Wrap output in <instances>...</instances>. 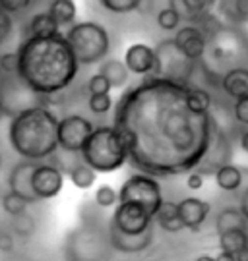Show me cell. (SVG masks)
Listing matches in <instances>:
<instances>
[{
	"mask_svg": "<svg viewBox=\"0 0 248 261\" xmlns=\"http://www.w3.org/2000/svg\"><path fill=\"white\" fill-rule=\"evenodd\" d=\"M181 80L147 75L119 99L115 128L128 143L132 163L151 176H176L200 167L213 145L210 112L194 111Z\"/></svg>",
	"mask_w": 248,
	"mask_h": 261,
	"instance_id": "6da1fadb",
	"label": "cell"
},
{
	"mask_svg": "<svg viewBox=\"0 0 248 261\" xmlns=\"http://www.w3.org/2000/svg\"><path fill=\"white\" fill-rule=\"evenodd\" d=\"M18 74L39 97L62 93L80 70L66 35L26 37L18 47Z\"/></svg>",
	"mask_w": 248,
	"mask_h": 261,
	"instance_id": "7a4b0ae2",
	"label": "cell"
},
{
	"mask_svg": "<svg viewBox=\"0 0 248 261\" xmlns=\"http://www.w3.org/2000/svg\"><path fill=\"white\" fill-rule=\"evenodd\" d=\"M10 145L19 157L43 161L53 157L58 145V118L45 105H33L12 116Z\"/></svg>",
	"mask_w": 248,
	"mask_h": 261,
	"instance_id": "3957f363",
	"label": "cell"
},
{
	"mask_svg": "<svg viewBox=\"0 0 248 261\" xmlns=\"http://www.w3.org/2000/svg\"><path fill=\"white\" fill-rule=\"evenodd\" d=\"M82 159L97 172H115L128 163V143L115 126H99L87 138Z\"/></svg>",
	"mask_w": 248,
	"mask_h": 261,
	"instance_id": "277c9868",
	"label": "cell"
},
{
	"mask_svg": "<svg viewBox=\"0 0 248 261\" xmlns=\"http://www.w3.org/2000/svg\"><path fill=\"white\" fill-rule=\"evenodd\" d=\"M66 39L70 41L74 55L82 66L97 64L109 55L110 39L107 29L101 23H95V21L74 23L70 31L66 33Z\"/></svg>",
	"mask_w": 248,
	"mask_h": 261,
	"instance_id": "5b68a950",
	"label": "cell"
},
{
	"mask_svg": "<svg viewBox=\"0 0 248 261\" xmlns=\"http://www.w3.org/2000/svg\"><path fill=\"white\" fill-rule=\"evenodd\" d=\"M119 201H136L140 205H144L149 213H157V209L163 203V194L161 186L157 184L155 176L140 172L132 176L122 184L119 192Z\"/></svg>",
	"mask_w": 248,
	"mask_h": 261,
	"instance_id": "8992f818",
	"label": "cell"
},
{
	"mask_svg": "<svg viewBox=\"0 0 248 261\" xmlns=\"http://www.w3.org/2000/svg\"><path fill=\"white\" fill-rule=\"evenodd\" d=\"M93 130V122H89L85 116H64L62 120H58V145L68 153H80Z\"/></svg>",
	"mask_w": 248,
	"mask_h": 261,
	"instance_id": "52a82bcc",
	"label": "cell"
},
{
	"mask_svg": "<svg viewBox=\"0 0 248 261\" xmlns=\"http://www.w3.org/2000/svg\"><path fill=\"white\" fill-rule=\"evenodd\" d=\"M155 221V215L149 213L146 207L136 201H119L110 224H115L119 230L128 234H140L147 230Z\"/></svg>",
	"mask_w": 248,
	"mask_h": 261,
	"instance_id": "ba28073f",
	"label": "cell"
},
{
	"mask_svg": "<svg viewBox=\"0 0 248 261\" xmlns=\"http://www.w3.org/2000/svg\"><path fill=\"white\" fill-rule=\"evenodd\" d=\"M64 186V174L62 170L51 165V163H37L33 170V192L39 199H51L60 194Z\"/></svg>",
	"mask_w": 248,
	"mask_h": 261,
	"instance_id": "9c48e42d",
	"label": "cell"
},
{
	"mask_svg": "<svg viewBox=\"0 0 248 261\" xmlns=\"http://www.w3.org/2000/svg\"><path fill=\"white\" fill-rule=\"evenodd\" d=\"M109 242L110 246L122 253H140L146 252L153 242V224L140 234H128L119 230L115 224L109 223Z\"/></svg>",
	"mask_w": 248,
	"mask_h": 261,
	"instance_id": "30bf717a",
	"label": "cell"
},
{
	"mask_svg": "<svg viewBox=\"0 0 248 261\" xmlns=\"http://www.w3.org/2000/svg\"><path fill=\"white\" fill-rule=\"evenodd\" d=\"M124 62L130 68L132 74L138 75H155L157 66H159V58H157V50L151 48L149 45L144 43H134L126 48L124 53Z\"/></svg>",
	"mask_w": 248,
	"mask_h": 261,
	"instance_id": "8fae6325",
	"label": "cell"
},
{
	"mask_svg": "<svg viewBox=\"0 0 248 261\" xmlns=\"http://www.w3.org/2000/svg\"><path fill=\"white\" fill-rule=\"evenodd\" d=\"M37 163L39 161H31V159H24L21 163L14 165L10 170L8 184L10 190L18 192L19 196H24L29 203H35L39 201V197L33 192V170H35Z\"/></svg>",
	"mask_w": 248,
	"mask_h": 261,
	"instance_id": "7c38bea8",
	"label": "cell"
},
{
	"mask_svg": "<svg viewBox=\"0 0 248 261\" xmlns=\"http://www.w3.org/2000/svg\"><path fill=\"white\" fill-rule=\"evenodd\" d=\"M173 41H175L176 48L194 62L206 55L208 41H206V35L200 31V28H196V25H184V28L176 29V35L173 37Z\"/></svg>",
	"mask_w": 248,
	"mask_h": 261,
	"instance_id": "4fadbf2b",
	"label": "cell"
},
{
	"mask_svg": "<svg viewBox=\"0 0 248 261\" xmlns=\"http://www.w3.org/2000/svg\"><path fill=\"white\" fill-rule=\"evenodd\" d=\"M210 211H212V205L200 197H184L183 201H178V215L190 232H200Z\"/></svg>",
	"mask_w": 248,
	"mask_h": 261,
	"instance_id": "5bb4252c",
	"label": "cell"
},
{
	"mask_svg": "<svg viewBox=\"0 0 248 261\" xmlns=\"http://www.w3.org/2000/svg\"><path fill=\"white\" fill-rule=\"evenodd\" d=\"M221 87L223 91L233 97L240 99L248 95V68H231L229 72L221 77Z\"/></svg>",
	"mask_w": 248,
	"mask_h": 261,
	"instance_id": "9a60e30c",
	"label": "cell"
},
{
	"mask_svg": "<svg viewBox=\"0 0 248 261\" xmlns=\"http://www.w3.org/2000/svg\"><path fill=\"white\" fill-rule=\"evenodd\" d=\"M60 33V23L55 19V16L47 10L41 14H35L28 23V35L26 37H51Z\"/></svg>",
	"mask_w": 248,
	"mask_h": 261,
	"instance_id": "2e32d148",
	"label": "cell"
},
{
	"mask_svg": "<svg viewBox=\"0 0 248 261\" xmlns=\"http://www.w3.org/2000/svg\"><path fill=\"white\" fill-rule=\"evenodd\" d=\"M155 221L163 230H167V232H181V230L186 228L183 223V219H181V215H178V203L165 201V199H163L161 207L157 209Z\"/></svg>",
	"mask_w": 248,
	"mask_h": 261,
	"instance_id": "e0dca14e",
	"label": "cell"
},
{
	"mask_svg": "<svg viewBox=\"0 0 248 261\" xmlns=\"http://www.w3.org/2000/svg\"><path fill=\"white\" fill-rule=\"evenodd\" d=\"M99 72L107 75V77H109V82L112 84V87H117V89L124 87L126 82H128V75L132 74V72H130V68L126 66V62L117 60V58L105 60Z\"/></svg>",
	"mask_w": 248,
	"mask_h": 261,
	"instance_id": "ac0fdd59",
	"label": "cell"
},
{
	"mask_svg": "<svg viewBox=\"0 0 248 261\" xmlns=\"http://www.w3.org/2000/svg\"><path fill=\"white\" fill-rule=\"evenodd\" d=\"M215 182L225 192H235L242 184V170L235 165H221L215 170Z\"/></svg>",
	"mask_w": 248,
	"mask_h": 261,
	"instance_id": "d6986e66",
	"label": "cell"
},
{
	"mask_svg": "<svg viewBox=\"0 0 248 261\" xmlns=\"http://www.w3.org/2000/svg\"><path fill=\"white\" fill-rule=\"evenodd\" d=\"M248 219L242 215L240 209H235V207H227L223 209L217 219H215V228H217V234L225 232V230H233V228H246Z\"/></svg>",
	"mask_w": 248,
	"mask_h": 261,
	"instance_id": "ffe728a7",
	"label": "cell"
},
{
	"mask_svg": "<svg viewBox=\"0 0 248 261\" xmlns=\"http://www.w3.org/2000/svg\"><path fill=\"white\" fill-rule=\"evenodd\" d=\"M219 248L221 250H225V252L235 253V257H237V253H239L240 250L248 248L246 228H233V230L221 232L219 234Z\"/></svg>",
	"mask_w": 248,
	"mask_h": 261,
	"instance_id": "44dd1931",
	"label": "cell"
},
{
	"mask_svg": "<svg viewBox=\"0 0 248 261\" xmlns=\"http://www.w3.org/2000/svg\"><path fill=\"white\" fill-rule=\"evenodd\" d=\"M49 12L55 16V19L60 23V28L72 25L76 19V2L74 0H53Z\"/></svg>",
	"mask_w": 248,
	"mask_h": 261,
	"instance_id": "7402d4cb",
	"label": "cell"
},
{
	"mask_svg": "<svg viewBox=\"0 0 248 261\" xmlns=\"http://www.w3.org/2000/svg\"><path fill=\"white\" fill-rule=\"evenodd\" d=\"M95 178H97V170L93 167H89L85 161L80 163V165H74L72 170H70V180L76 188L80 190H87L95 184Z\"/></svg>",
	"mask_w": 248,
	"mask_h": 261,
	"instance_id": "603a6c76",
	"label": "cell"
},
{
	"mask_svg": "<svg viewBox=\"0 0 248 261\" xmlns=\"http://www.w3.org/2000/svg\"><path fill=\"white\" fill-rule=\"evenodd\" d=\"M35 228H37L35 219H33L28 211L12 217V230H14V234L19 236V238H29V236H33V234H35Z\"/></svg>",
	"mask_w": 248,
	"mask_h": 261,
	"instance_id": "cb8c5ba5",
	"label": "cell"
},
{
	"mask_svg": "<svg viewBox=\"0 0 248 261\" xmlns=\"http://www.w3.org/2000/svg\"><path fill=\"white\" fill-rule=\"evenodd\" d=\"M28 203H29L28 199L24 196H19L18 192H14V190H8V192L2 196V209H4L10 217L28 211Z\"/></svg>",
	"mask_w": 248,
	"mask_h": 261,
	"instance_id": "d4e9b609",
	"label": "cell"
},
{
	"mask_svg": "<svg viewBox=\"0 0 248 261\" xmlns=\"http://www.w3.org/2000/svg\"><path fill=\"white\" fill-rule=\"evenodd\" d=\"M188 103H190L194 111L210 112V109H212V95L200 89V87H188Z\"/></svg>",
	"mask_w": 248,
	"mask_h": 261,
	"instance_id": "484cf974",
	"label": "cell"
},
{
	"mask_svg": "<svg viewBox=\"0 0 248 261\" xmlns=\"http://www.w3.org/2000/svg\"><path fill=\"white\" fill-rule=\"evenodd\" d=\"M181 12L171 4V6H167L163 8L159 14H157V25L161 29H165V31H175L178 25H181Z\"/></svg>",
	"mask_w": 248,
	"mask_h": 261,
	"instance_id": "4316f807",
	"label": "cell"
},
{
	"mask_svg": "<svg viewBox=\"0 0 248 261\" xmlns=\"http://www.w3.org/2000/svg\"><path fill=\"white\" fill-rule=\"evenodd\" d=\"M99 2L112 14H128L142 4V0H99Z\"/></svg>",
	"mask_w": 248,
	"mask_h": 261,
	"instance_id": "83f0119b",
	"label": "cell"
},
{
	"mask_svg": "<svg viewBox=\"0 0 248 261\" xmlns=\"http://www.w3.org/2000/svg\"><path fill=\"white\" fill-rule=\"evenodd\" d=\"M89 111L95 112V114H105L112 109V99H110L109 93H93L89 95Z\"/></svg>",
	"mask_w": 248,
	"mask_h": 261,
	"instance_id": "f1b7e54d",
	"label": "cell"
},
{
	"mask_svg": "<svg viewBox=\"0 0 248 261\" xmlns=\"http://www.w3.org/2000/svg\"><path fill=\"white\" fill-rule=\"evenodd\" d=\"M95 203L99 207H112L119 203V192H115V188L101 186L95 192Z\"/></svg>",
	"mask_w": 248,
	"mask_h": 261,
	"instance_id": "f546056e",
	"label": "cell"
},
{
	"mask_svg": "<svg viewBox=\"0 0 248 261\" xmlns=\"http://www.w3.org/2000/svg\"><path fill=\"white\" fill-rule=\"evenodd\" d=\"M110 89H112V84L109 82V77L105 74H95L89 77V82H87V91L89 95L93 93H109Z\"/></svg>",
	"mask_w": 248,
	"mask_h": 261,
	"instance_id": "4dcf8cb0",
	"label": "cell"
},
{
	"mask_svg": "<svg viewBox=\"0 0 248 261\" xmlns=\"http://www.w3.org/2000/svg\"><path fill=\"white\" fill-rule=\"evenodd\" d=\"M183 2V6L190 14H206V12H210L213 8V4L217 2V0H181Z\"/></svg>",
	"mask_w": 248,
	"mask_h": 261,
	"instance_id": "1f68e13d",
	"label": "cell"
},
{
	"mask_svg": "<svg viewBox=\"0 0 248 261\" xmlns=\"http://www.w3.org/2000/svg\"><path fill=\"white\" fill-rule=\"evenodd\" d=\"M18 50L0 55V72L2 74H18Z\"/></svg>",
	"mask_w": 248,
	"mask_h": 261,
	"instance_id": "d6a6232c",
	"label": "cell"
},
{
	"mask_svg": "<svg viewBox=\"0 0 248 261\" xmlns=\"http://www.w3.org/2000/svg\"><path fill=\"white\" fill-rule=\"evenodd\" d=\"M233 114H235V120L239 122V124L248 126V95L246 97H240V99H235Z\"/></svg>",
	"mask_w": 248,
	"mask_h": 261,
	"instance_id": "836d02e7",
	"label": "cell"
},
{
	"mask_svg": "<svg viewBox=\"0 0 248 261\" xmlns=\"http://www.w3.org/2000/svg\"><path fill=\"white\" fill-rule=\"evenodd\" d=\"M33 0H0V6L10 12V14H18L31 6Z\"/></svg>",
	"mask_w": 248,
	"mask_h": 261,
	"instance_id": "e575fe53",
	"label": "cell"
},
{
	"mask_svg": "<svg viewBox=\"0 0 248 261\" xmlns=\"http://www.w3.org/2000/svg\"><path fill=\"white\" fill-rule=\"evenodd\" d=\"M10 31H12V14L10 12H4L0 16V45L8 39Z\"/></svg>",
	"mask_w": 248,
	"mask_h": 261,
	"instance_id": "d590c367",
	"label": "cell"
},
{
	"mask_svg": "<svg viewBox=\"0 0 248 261\" xmlns=\"http://www.w3.org/2000/svg\"><path fill=\"white\" fill-rule=\"evenodd\" d=\"M233 14L239 21H248V0H233Z\"/></svg>",
	"mask_w": 248,
	"mask_h": 261,
	"instance_id": "8d00e7d4",
	"label": "cell"
},
{
	"mask_svg": "<svg viewBox=\"0 0 248 261\" xmlns=\"http://www.w3.org/2000/svg\"><path fill=\"white\" fill-rule=\"evenodd\" d=\"M186 186L190 188V190H200L204 186V172L202 170H194L188 174L186 178Z\"/></svg>",
	"mask_w": 248,
	"mask_h": 261,
	"instance_id": "74e56055",
	"label": "cell"
},
{
	"mask_svg": "<svg viewBox=\"0 0 248 261\" xmlns=\"http://www.w3.org/2000/svg\"><path fill=\"white\" fill-rule=\"evenodd\" d=\"M14 236L10 232H0V252L2 253H12L14 252Z\"/></svg>",
	"mask_w": 248,
	"mask_h": 261,
	"instance_id": "f35d334b",
	"label": "cell"
},
{
	"mask_svg": "<svg viewBox=\"0 0 248 261\" xmlns=\"http://www.w3.org/2000/svg\"><path fill=\"white\" fill-rule=\"evenodd\" d=\"M240 211H242V215L248 219V190L242 194V197H240Z\"/></svg>",
	"mask_w": 248,
	"mask_h": 261,
	"instance_id": "ab89813d",
	"label": "cell"
},
{
	"mask_svg": "<svg viewBox=\"0 0 248 261\" xmlns=\"http://www.w3.org/2000/svg\"><path fill=\"white\" fill-rule=\"evenodd\" d=\"M240 147H242V149L248 153V130L244 132L242 136H240Z\"/></svg>",
	"mask_w": 248,
	"mask_h": 261,
	"instance_id": "60d3db41",
	"label": "cell"
},
{
	"mask_svg": "<svg viewBox=\"0 0 248 261\" xmlns=\"http://www.w3.org/2000/svg\"><path fill=\"white\" fill-rule=\"evenodd\" d=\"M237 261H248V248H244V250H240L237 253Z\"/></svg>",
	"mask_w": 248,
	"mask_h": 261,
	"instance_id": "b9f144b4",
	"label": "cell"
},
{
	"mask_svg": "<svg viewBox=\"0 0 248 261\" xmlns=\"http://www.w3.org/2000/svg\"><path fill=\"white\" fill-rule=\"evenodd\" d=\"M6 114H8V112H6V107H4V103H2V99H0V120H2V118H4Z\"/></svg>",
	"mask_w": 248,
	"mask_h": 261,
	"instance_id": "7bdbcfd3",
	"label": "cell"
},
{
	"mask_svg": "<svg viewBox=\"0 0 248 261\" xmlns=\"http://www.w3.org/2000/svg\"><path fill=\"white\" fill-rule=\"evenodd\" d=\"M0 167H2V155H0Z\"/></svg>",
	"mask_w": 248,
	"mask_h": 261,
	"instance_id": "ee69618b",
	"label": "cell"
}]
</instances>
